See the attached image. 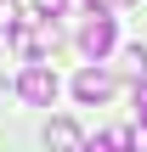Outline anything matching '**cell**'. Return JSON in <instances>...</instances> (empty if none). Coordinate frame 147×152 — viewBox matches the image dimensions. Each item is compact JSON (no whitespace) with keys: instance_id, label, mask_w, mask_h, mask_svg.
Returning <instances> with one entry per match:
<instances>
[{"instance_id":"cell-1","label":"cell","mask_w":147,"mask_h":152,"mask_svg":"<svg viewBox=\"0 0 147 152\" xmlns=\"http://www.w3.org/2000/svg\"><path fill=\"white\" fill-rule=\"evenodd\" d=\"M113 39H119V28H113V17H108V11H91V23L79 28V51H85L91 62H102V56L113 51Z\"/></svg>"},{"instance_id":"cell-2","label":"cell","mask_w":147,"mask_h":152,"mask_svg":"<svg viewBox=\"0 0 147 152\" xmlns=\"http://www.w3.org/2000/svg\"><path fill=\"white\" fill-rule=\"evenodd\" d=\"M57 90H62V85H57V73H51V68H40V62L17 79V96H23V102H34V107H51V102H57Z\"/></svg>"},{"instance_id":"cell-3","label":"cell","mask_w":147,"mask_h":152,"mask_svg":"<svg viewBox=\"0 0 147 152\" xmlns=\"http://www.w3.org/2000/svg\"><path fill=\"white\" fill-rule=\"evenodd\" d=\"M74 96H79L85 107H91V102H108V96H113V79H108L102 68H85V73L74 79Z\"/></svg>"},{"instance_id":"cell-4","label":"cell","mask_w":147,"mask_h":152,"mask_svg":"<svg viewBox=\"0 0 147 152\" xmlns=\"http://www.w3.org/2000/svg\"><path fill=\"white\" fill-rule=\"evenodd\" d=\"M45 141H51V147H62V152H74V147H79V130H74L68 118H57V124L45 130Z\"/></svg>"},{"instance_id":"cell-5","label":"cell","mask_w":147,"mask_h":152,"mask_svg":"<svg viewBox=\"0 0 147 152\" xmlns=\"http://www.w3.org/2000/svg\"><path fill=\"white\" fill-rule=\"evenodd\" d=\"M125 135H130V152H147V124H130Z\"/></svg>"},{"instance_id":"cell-6","label":"cell","mask_w":147,"mask_h":152,"mask_svg":"<svg viewBox=\"0 0 147 152\" xmlns=\"http://www.w3.org/2000/svg\"><path fill=\"white\" fill-rule=\"evenodd\" d=\"M136 113H142V124H147V79L136 85Z\"/></svg>"}]
</instances>
